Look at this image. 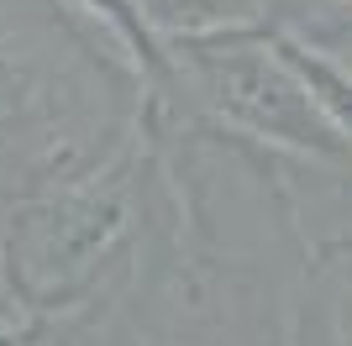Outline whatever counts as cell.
Here are the masks:
<instances>
[{"mask_svg": "<svg viewBox=\"0 0 352 346\" xmlns=\"http://www.w3.org/2000/svg\"><path fill=\"white\" fill-rule=\"evenodd\" d=\"M163 205L168 168L142 105V126L116 152L0 216V284L11 304L37 331H53L111 299L137 273Z\"/></svg>", "mask_w": 352, "mask_h": 346, "instance_id": "1", "label": "cell"}, {"mask_svg": "<svg viewBox=\"0 0 352 346\" xmlns=\"http://www.w3.org/2000/svg\"><path fill=\"white\" fill-rule=\"evenodd\" d=\"M142 105V79L58 0H0V216L116 152Z\"/></svg>", "mask_w": 352, "mask_h": 346, "instance_id": "2", "label": "cell"}, {"mask_svg": "<svg viewBox=\"0 0 352 346\" xmlns=\"http://www.w3.org/2000/svg\"><path fill=\"white\" fill-rule=\"evenodd\" d=\"M147 100L294 168L352 173V142L316 100L274 27L168 43V84Z\"/></svg>", "mask_w": 352, "mask_h": 346, "instance_id": "3", "label": "cell"}, {"mask_svg": "<svg viewBox=\"0 0 352 346\" xmlns=\"http://www.w3.org/2000/svg\"><path fill=\"white\" fill-rule=\"evenodd\" d=\"M58 5L74 21H85V27L142 79L147 95H158V89L168 84V47H163L158 32L147 27V16H142L137 0H58Z\"/></svg>", "mask_w": 352, "mask_h": 346, "instance_id": "4", "label": "cell"}, {"mask_svg": "<svg viewBox=\"0 0 352 346\" xmlns=\"http://www.w3.org/2000/svg\"><path fill=\"white\" fill-rule=\"evenodd\" d=\"M137 5H142L147 27L163 37V47L274 27V0H137Z\"/></svg>", "mask_w": 352, "mask_h": 346, "instance_id": "5", "label": "cell"}, {"mask_svg": "<svg viewBox=\"0 0 352 346\" xmlns=\"http://www.w3.org/2000/svg\"><path fill=\"white\" fill-rule=\"evenodd\" d=\"M274 27L331 58H352V0H274Z\"/></svg>", "mask_w": 352, "mask_h": 346, "instance_id": "6", "label": "cell"}, {"mask_svg": "<svg viewBox=\"0 0 352 346\" xmlns=\"http://www.w3.org/2000/svg\"><path fill=\"white\" fill-rule=\"evenodd\" d=\"M279 43H284V53L294 58V69L305 73V84L316 89V100L326 105V115L337 121V131L352 142V69L342 63V58H331V53H321V47L289 37V32H279Z\"/></svg>", "mask_w": 352, "mask_h": 346, "instance_id": "7", "label": "cell"}, {"mask_svg": "<svg viewBox=\"0 0 352 346\" xmlns=\"http://www.w3.org/2000/svg\"><path fill=\"white\" fill-rule=\"evenodd\" d=\"M47 331H37L21 310L11 304V294H6V284H0V346H37Z\"/></svg>", "mask_w": 352, "mask_h": 346, "instance_id": "8", "label": "cell"}, {"mask_svg": "<svg viewBox=\"0 0 352 346\" xmlns=\"http://www.w3.org/2000/svg\"><path fill=\"white\" fill-rule=\"evenodd\" d=\"M342 63H347V69H352V58H342Z\"/></svg>", "mask_w": 352, "mask_h": 346, "instance_id": "9", "label": "cell"}]
</instances>
